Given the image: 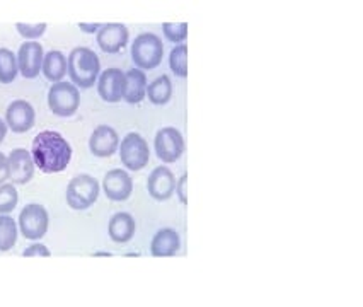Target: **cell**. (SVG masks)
I'll use <instances>...</instances> for the list:
<instances>
[{"instance_id":"obj_11","label":"cell","mask_w":363,"mask_h":307,"mask_svg":"<svg viewBox=\"0 0 363 307\" xmlns=\"http://www.w3.org/2000/svg\"><path fill=\"white\" fill-rule=\"evenodd\" d=\"M96 40H98L99 48L104 53H118L125 48L130 40L128 28L120 23H108L99 28L96 33Z\"/></svg>"},{"instance_id":"obj_29","label":"cell","mask_w":363,"mask_h":307,"mask_svg":"<svg viewBox=\"0 0 363 307\" xmlns=\"http://www.w3.org/2000/svg\"><path fill=\"white\" fill-rule=\"evenodd\" d=\"M186 183H188V174H183L179 179L176 181V195L177 199L181 200V203L186 205L188 203V199H186V193H184V188H186Z\"/></svg>"},{"instance_id":"obj_13","label":"cell","mask_w":363,"mask_h":307,"mask_svg":"<svg viewBox=\"0 0 363 307\" xmlns=\"http://www.w3.org/2000/svg\"><path fill=\"white\" fill-rule=\"evenodd\" d=\"M103 190L111 201L128 200L133 193L132 176L123 169L108 171L103 179Z\"/></svg>"},{"instance_id":"obj_6","label":"cell","mask_w":363,"mask_h":307,"mask_svg":"<svg viewBox=\"0 0 363 307\" xmlns=\"http://www.w3.org/2000/svg\"><path fill=\"white\" fill-rule=\"evenodd\" d=\"M120 159L128 171H142L150 161L149 144L140 133H128L120 142Z\"/></svg>"},{"instance_id":"obj_27","label":"cell","mask_w":363,"mask_h":307,"mask_svg":"<svg viewBox=\"0 0 363 307\" xmlns=\"http://www.w3.org/2000/svg\"><path fill=\"white\" fill-rule=\"evenodd\" d=\"M46 24L45 23H38V24H29V23H18L16 24V29H18V33L23 38H26V40H38V38H41L45 35L46 31Z\"/></svg>"},{"instance_id":"obj_12","label":"cell","mask_w":363,"mask_h":307,"mask_svg":"<svg viewBox=\"0 0 363 307\" xmlns=\"http://www.w3.org/2000/svg\"><path fill=\"white\" fill-rule=\"evenodd\" d=\"M176 181L177 179L174 178V172L166 166H159L149 174V179H147V190H149V195L154 200L166 201L174 195Z\"/></svg>"},{"instance_id":"obj_22","label":"cell","mask_w":363,"mask_h":307,"mask_svg":"<svg viewBox=\"0 0 363 307\" xmlns=\"http://www.w3.org/2000/svg\"><path fill=\"white\" fill-rule=\"evenodd\" d=\"M19 74L18 58L9 48H0V84H12Z\"/></svg>"},{"instance_id":"obj_9","label":"cell","mask_w":363,"mask_h":307,"mask_svg":"<svg viewBox=\"0 0 363 307\" xmlns=\"http://www.w3.org/2000/svg\"><path fill=\"white\" fill-rule=\"evenodd\" d=\"M36 113L31 103L24 99H16L7 106L6 125L14 133H26L35 127Z\"/></svg>"},{"instance_id":"obj_20","label":"cell","mask_w":363,"mask_h":307,"mask_svg":"<svg viewBox=\"0 0 363 307\" xmlns=\"http://www.w3.org/2000/svg\"><path fill=\"white\" fill-rule=\"evenodd\" d=\"M41 72L50 82L57 84L62 82V79L67 75V57L58 50H52L45 55Z\"/></svg>"},{"instance_id":"obj_8","label":"cell","mask_w":363,"mask_h":307,"mask_svg":"<svg viewBox=\"0 0 363 307\" xmlns=\"http://www.w3.org/2000/svg\"><path fill=\"white\" fill-rule=\"evenodd\" d=\"M155 154L162 162H176L184 152V138L174 127L160 128L155 133Z\"/></svg>"},{"instance_id":"obj_5","label":"cell","mask_w":363,"mask_h":307,"mask_svg":"<svg viewBox=\"0 0 363 307\" xmlns=\"http://www.w3.org/2000/svg\"><path fill=\"white\" fill-rule=\"evenodd\" d=\"M48 106L55 116L69 118L80 106V92L72 82H57L48 91Z\"/></svg>"},{"instance_id":"obj_2","label":"cell","mask_w":363,"mask_h":307,"mask_svg":"<svg viewBox=\"0 0 363 307\" xmlns=\"http://www.w3.org/2000/svg\"><path fill=\"white\" fill-rule=\"evenodd\" d=\"M67 74L77 89H89L94 86L101 74L99 57L86 46L74 48L67 58Z\"/></svg>"},{"instance_id":"obj_32","label":"cell","mask_w":363,"mask_h":307,"mask_svg":"<svg viewBox=\"0 0 363 307\" xmlns=\"http://www.w3.org/2000/svg\"><path fill=\"white\" fill-rule=\"evenodd\" d=\"M7 125H6V121L2 120V118H0V144H2V140L4 138H6V135H7Z\"/></svg>"},{"instance_id":"obj_26","label":"cell","mask_w":363,"mask_h":307,"mask_svg":"<svg viewBox=\"0 0 363 307\" xmlns=\"http://www.w3.org/2000/svg\"><path fill=\"white\" fill-rule=\"evenodd\" d=\"M162 33L171 43H183L188 38V23H164Z\"/></svg>"},{"instance_id":"obj_30","label":"cell","mask_w":363,"mask_h":307,"mask_svg":"<svg viewBox=\"0 0 363 307\" xmlns=\"http://www.w3.org/2000/svg\"><path fill=\"white\" fill-rule=\"evenodd\" d=\"M9 179V161H7V155L0 152V184H4Z\"/></svg>"},{"instance_id":"obj_1","label":"cell","mask_w":363,"mask_h":307,"mask_svg":"<svg viewBox=\"0 0 363 307\" xmlns=\"http://www.w3.org/2000/svg\"><path fill=\"white\" fill-rule=\"evenodd\" d=\"M31 157L35 166L45 174H55L69 167L72 161V145L62 133L45 130L33 140Z\"/></svg>"},{"instance_id":"obj_28","label":"cell","mask_w":363,"mask_h":307,"mask_svg":"<svg viewBox=\"0 0 363 307\" xmlns=\"http://www.w3.org/2000/svg\"><path fill=\"white\" fill-rule=\"evenodd\" d=\"M50 255H52V253H50L48 247H46L45 244H41V242L31 244V246H28L26 250H24V253H23L24 258H31V256H43V258H48Z\"/></svg>"},{"instance_id":"obj_24","label":"cell","mask_w":363,"mask_h":307,"mask_svg":"<svg viewBox=\"0 0 363 307\" xmlns=\"http://www.w3.org/2000/svg\"><path fill=\"white\" fill-rule=\"evenodd\" d=\"M169 67L177 77H188V46L179 45L169 55Z\"/></svg>"},{"instance_id":"obj_16","label":"cell","mask_w":363,"mask_h":307,"mask_svg":"<svg viewBox=\"0 0 363 307\" xmlns=\"http://www.w3.org/2000/svg\"><path fill=\"white\" fill-rule=\"evenodd\" d=\"M125 74L120 69H106L98 77V94L106 103H120L123 99Z\"/></svg>"},{"instance_id":"obj_3","label":"cell","mask_w":363,"mask_h":307,"mask_svg":"<svg viewBox=\"0 0 363 307\" xmlns=\"http://www.w3.org/2000/svg\"><path fill=\"white\" fill-rule=\"evenodd\" d=\"M164 55V45L154 33H142L133 40L132 60L138 70H152L160 65Z\"/></svg>"},{"instance_id":"obj_7","label":"cell","mask_w":363,"mask_h":307,"mask_svg":"<svg viewBox=\"0 0 363 307\" xmlns=\"http://www.w3.org/2000/svg\"><path fill=\"white\" fill-rule=\"evenodd\" d=\"M50 224L48 212L43 205L40 203H29L21 210L19 213V229L21 234L31 241H38L46 234Z\"/></svg>"},{"instance_id":"obj_10","label":"cell","mask_w":363,"mask_h":307,"mask_svg":"<svg viewBox=\"0 0 363 307\" xmlns=\"http://www.w3.org/2000/svg\"><path fill=\"white\" fill-rule=\"evenodd\" d=\"M16 58H18L21 75L24 79H36L41 72V65H43V46L38 43V41H26V43L19 46V52L16 55Z\"/></svg>"},{"instance_id":"obj_15","label":"cell","mask_w":363,"mask_h":307,"mask_svg":"<svg viewBox=\"0 0 363 307\" xmlns=\"http://www.w3.org/2000/svg\"><path fill=\"white\" fill-rule=\"evenodd\" d=\"M9 161V178L12 184H28L35 176V162L31 152L26 149H14L7 155Z\"/></svg>"},{"instance_id":"obj_23","label":"cell","mask_w":363,"mask_h":307,"mask_svg":"<svg viewBox=\"0 0 363 307\" xmlns=\"http://www.w3.org/2000/svg\"><path fill=\"white\" fill-rule=\"evenodd\" d=\"M18 241V224L11 216H0V251H9Z\"/></svg>"},{"instance_id":"obj_31","label":"cell","mask_w":363,"mask_h":307,"mask_svg":"<svg viewBox=\"0 0 363 307\" xmlns=\"http://www.w3.org/2000/svg\"><path fill=\"white\" fill-rule=\"evenodd\" d=\"M101 26H103V24H98V23H91V24L80 23L79 24V29H80V31L87 33V35H96V33L99 31Z\"/></svg>"},{"instance_id":"obj_18","label":"cell","mask_w":363,"mask_h":307,"mask_svg":"<svg viewBox=\"0 0 363 307\" xmlns=\"http://www.w3.org/2000/svg\"><path fill=\"white\" fill-rule=\"evenodd\" d=\"M135 229H137V224H135V218L130 213L118 212L109 218L108 234L116 244L128 242L133 238Z\"/></svg>"},{"instance_id":"obj_19","label":"cell","mask_w":363,"mask_h":307,"mask_svg":"<svg viewBox=\"0 0 363 307\" xmlns=\"http://www.w3.org/2000/svg\"><path fill=\"white\" fill-rule=\"evenodd\" d=\"M147 94V77L142 70L130 69L125 74V86H123V99L128 104L142 103Z\"/></svg>"},{"instance_id":"obj_21","label":"cell","mask_w":363,"mask_h":307,"mask_svg":"<svg viewBox=\"0 0 363 307\" xmlns=\"http://www.w3.org/2000/svg\"><path fill=\"white\" fill-rule=\"evenodd\" d=\"M147 98L155 106H164L172 98V82L167 75H160V77L152 81L147 86Z\"/></svg>"},{"instance_id":"obj_14","label":"cell","mask_w":363,"mask_h":307,"mask_svg":"<svg viewBox=\"0 0 363 307\" xmlns=\"http://www.w3.org/2000/svg\"><path fill=\"white\" fill-rule=\"evenodd\" d=\"M120 147V137L116 130L109 125H99L94 128L91 138H89V150L96 157H111Z\"/></svg>"},{"instance_id":"obj_4","label":"cell","mask_w":363,"mask_h":307,"mask_svg":"<svg viewBox=\"0 0 363 307\" xmlns=\"http://www.w3.org/2000/svg\"><path fill=\"white\" fill-rule=\"evenodd\" d=\"M67 203L74 210H87L99 199V181L91 174H79L70 179L65 193Z\"/></svg>"},{"instance_id":"obj_17","label":"cell","mask_w":363,"mask_h":307,"mask_svg":"<svg viewBox=\"0 0 363 307\" xmlns=\"http://www.w3.org/2000/svg\"><path fill=\"white\" fill-rule=\"evenodd\" d=\"M179 234L174 229L166 227V229H160L155 233L150 244V253L155 258H167V256H174L179 251Z\"/></svg>"},{"instance_id":"obj_25","label":"cell","mask_w":363,"mask_h":307,"mask_svg":"<svg viewBox=\"0 0 363 307\" xmlns=\"http://www.w3.org/2000/svg\"><path fill=\"white\" fill-rule=\"evenodd\" d=\"M19 193L14 184H0V216H9L18 207Z\"/></svg>"}]
</instances>
